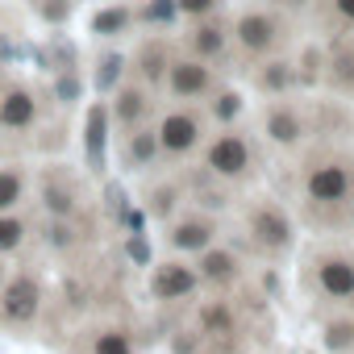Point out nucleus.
<instances>
[{
  "instance_id": "obj_26",
  "label": "nucleus",
  "mask_w": 354,
  "mask_h": 354,
  "mask_svg": "<svg viewBox=\"0 0 354 354\" xmlns=\"http://www.w3.org/2000/svg\"><path fill=\"white\" fill-rule=\"evenodd\" d=\"M26 234H30V225H26L21 217L0 213V254H13V250L26 242Z\"/></svg>"
},
{
  "instance_id": "obj_34",
  "label": "nucleus",
  "mask_w": 354,
  "mask_h": 354,
  "mask_svg": "<svg viewBox=\"0 0 354 354\" xmlns=\"http://www.w3.org/2000/svg\"><path fill=\"white\" fill-rule=\"evenodd\" d=\"M267 5H275V9H283V13H304V9H313V0H267Z\"/></svg>"
},
{
  "instance_id": "obj_3",
  "label": "nucleus",
  "mask_w": 354,
  "mask_h": 354,
  "mask_svg": "<svg viewBox=\"0 0 354 354\" xmlns=\"http://www.w3.org/2000/svg\"><path fill=\"white\" fill-rule=\"evenodd\" d=\"M221 84V67L217 63H205L196 55H175L171 67H167V80H162V96L171 104H205Z\"/></svg>"
},
{
  "instance_id": "obj_18",
  "label": "nucleus",
  "mask_w": 354,
  "mask_h": 354,
  "mask_svg": "<svg viewBox=\"0 0 354 354\" xmlns=\"http://www.w3.org/2000/svg\"><path fill=\"white\" fill-rule=\"evenodd\" d=\"M109 104H92L88 109V125H84V150H88V171H104V142H109Z\"/></svg>"
},
{
  "instance_id": "obj_22",
  "label": "nucleus",
  "mask_w": 354,
  "mask_h": 354,
  "mask_svg": "<svg viewBox=\"0 0 354 354\" xmlns=\"http://www.w3.org/2000/svg\"><path fill=\"white\" fill-rule=\"evenodd\" d=\"M325 80L337 88V92H354V46L350 42H337L325 59Z\"/></svg>"
},
{
  "instance_id": "obj_36",
  "label": "nucleus",
  "mask_w": 354,
  "mask_h": 354,
  "mask_svg": "<svg viewBox=\"0 0 354 354\" xmlns=\"http://www.w3.org/2000/svg\"><path fill=\"white\" fill-rule=\"evenodd\" d=\"M129 259H138V263H146V259H150V250H146V242H142L138 234L129 238Z\"/></svg>"
},
{
  "instance_id": "obj_30",
  "label": "nucleus",
  "mask_w": 354,
  "mask_h": 354,
  "mask_svg": "<svg viewBox=\"0 0 354 354\" xmlns=\"http://www.w3.org/2000/svg\"><path fill=\"white\" fill-rule=\"evenodd\" d=\"M213 13H225V0H180V17L184 21L213 17Z\"/></svg>"
},
{
  "instance_id": "obj_19",
  "label": "nucleus",
  "mask_w": 354,
  "mask_h": 354,
  "mask_svg": "<svg viewBox=\"0 0 354 354\" xmlns=\"http://www.w3.org/2000/svg\"><path fill=\"white\" fill-rule=\"evenodd\" d=\"M196 259H201V263H196V267H201V279H209V283H234V279L242 275V263H238V254H234L230 246H217V242H213V246L201 250Z\"/></svg>"
},
{
  "instance_id": "obj_35",
  "label": "nucleus",
  "mask_w": 354,
  "mask_h": 354,
  "mask_svg": "<svg viewBox=\"0 0 354 354\" xmlns=\"http://www.w3.org/2000/svg\"><path fill=\"white\" fill-rule=\"evenodd\" d=\"M121 221H125V230H129V234H142V221H146V217H142V213H133V209H125V213H121Z\"/></svg>"
},
{
  "instance_id": "obj_6",
  "label": "nucleus",
  "mask_w": 354,
  "mask_h": 354,
  "mask_svg": "<svg viewBox=\"0 0 354 354\" xmlns=\"http://www.w3.org/2000/svg\"><path fill=\"white\" fill-rule=\"evenodd\" d=\"M180 50L196 55L205 63H225V55H230V13H213V17L188 21L184 34H180Z\"/></svg>"
},
{
  "instance_id": "obj_10",
  "label": "nucleus",
  "mask_w": 354,
  "mask_h": 354,
  "mask_svg": "<svg viewBox=\"0 0 354 354\" xmlns=\"http://www.w3.org/2000/svg\"><path fill=\"white\" fill-rule=\"evenodd\" d=\"M263 133H267V142H271V146L292 150V146H300V142H304L308 121H304L300 104H292L288 96H275V100H267V104H263Z\"/></svg>"
},
{
  "instance_id": "obj_1",
  "label": "nucleus",
  "mask_w": 354,
  "mask_h": 354,
  "mask_svg": "<svg viewBox=\"0 0 354 354\" xmlns=\"http://www.w3.org/2000/svg\"><path fill=\"white\" fill-rule=\"evenodd\" d=\"M292 42V21L275 5H246L230 17V50L246 63L283 55Z\"/></svg>"
},
{
  "instance_id": "obj_25",
  "label": "nucleus",
  "mask_w": 354,
  "mask_h": 354,
  "mask_svg": "<svg viewBox=\"0 0 354 354\" xmlns=\"http://www.w3.org/2000/svg\"><path fill=\"white\" fill-rule=\"evenodd\" d=\"M125 55H117V50H109V55H100L96 59V88L100 92H113L117 84H121V75H125Z\"/></svg>"
},
{
  "instance_id": "obj_31",
  "label": "nucleus",
  "mask_w": 354,
  "mask_h": 354,
  "mask_svg": "<svg viewBox=\"0 0 354 354\" xmlns=\"http://www.w3.org/2000/svg\"><path fill=\"white\" fill-rule=\"evenodd\" d=\"M96 354H133V346H129V337H125V333L109 329V333H100V337H96Z\"/></svg>"
},
{
  "instance_id": "obj_12",
  "label": "nucleus",
  "mask_w": 354,
  "mask_h": 354,
  "mask_svg": "<svg viewBox=\"0 0 354 354\" xmlns=\"http://www.w3.org/2000/svg\"><path fill=\"white\" fill-rule=\"evenodd\" d=\"M42 308V288L34 275H13L0 283V313H5L13 325H30Z\"/></svg>"
},
{
  "instance_id": "obj_33",
  "label": "nucleus",
  "mask_w": 354,
  "mask_h": 354,
  "mask_svg": "<svg viewBox=\"0 0 354 354\" xmlns=\"http://www.w3.org/2000/svg\"><path fill=\"white\" fill-rule=\"evenodd\" d=\"M59 96H63V100L71 104V100L80 96V80H75V75H67V80H59Z\"/></svg>"
},
{
  "instance_id": "obj_38",
  "label": "nucleus",
  "mask_w": 354,
  "mask_h": 354,
  "mask_svg": "<svg viewBox=\"0 0 354 354\" xmlns=\"http://www.w3.org/2000/svg\"><path fill=\"white\" fill-rule=\"evenodd\" d=\"M5 275H9V267H5V254H0V283H5Z\"/></svg>"
},
{
  "instance_id": "obj_7",
  "label": "nucleus",
  "mask_w": 354,
  "mask_h": 354,
  "mask_svg": "<svg viewBox=\"0 0 354 354\" xmlns=\"http://www.w3.org/2000/svg\"><path fill=\"white\" fill-rule=\"evenodd\" d=\"M354 192V167L346 158H321L304 175V196L313 205H342Z\"/></svg>"
},
{
  "instance_id": "obj_27",
  "label": "nucleus",
  "mask_w": 354,
  "mask_h": 354,
  "mask_svg": "<svg viewBox=\"0 0 354 354\" xmlns=\"http://www.w3.org/2000/svg\"><path fill=\"white\" fill-rule=\"evenodd\" d=\"M175 209H180V188L175 184H158L150 188V217H175Z\"/></svg>"
},
{
  "instance_id": "obj_21",
  "label": "nucleus",
  "mask_w": 354,
  "mask_h": 354,
  "mask_svg": "<svg viewBox=\"0 0 354 354\" xmlns=\"http://www.w3.org/2000/svg\"><path fill=\"white\" fill-rule=\"evenodd\" d=\"M242 113H246V96L238 88H230V84H217V92L205 100V117L217 121V125H234Z\"/></svg>"
},
{
  "instance_id": "obj_2",
  "label": "nucleus",
  "mask_w": 354,
  "mask_h": 354,
  "mask_svg": "<svg viewBox=\"0 0 354 354\" xmlns=\"http://www.w3.org/2000/svg\"><path fill=\"white\" fill-rule=\"evenodd\" d=\"M154 138H158L162 158H188L192 150L205 146V138H209V117H205L201 104H167V109L154 117Z\"/></svg>"
},
{
  "instance_id": "obj_4",
  "label": "nucleus",
  "mask_w": 354,
  "mask_h": 354,
  "mask_svg": "<svg viewBox=\"0 0 354 354\" xmlns=\"http://www.w3.org/2000/svg\"><path fill=\"white\" fill-rule=\"evenodd\" d=\"M205 171L221 184H242L246 175L254 171V146L242 129L221 125V133L205 138Z\"/></svg>"
},
{
  "instance_id": "obj_5",
  "label": "nucleus",
  "mask_w": 354,
  "mask_h": 354,
  "mask_svg": "<svg viewBox=\"0 0 354 354\" xmlns=\"http://www.w3.org/2000/svg\"><path fill=\"white\" fill-rule=\"evenodd\" d=\"M175 55H180V42H171L162 30H154V34H146V38L133 46V55H129V75H133L138 84L154 88V92H162L167 67H171Z\"/></svg>"
},
{
  "instance_id": "obj_37",
  "label": "nucleus",
  "mask_w": 354,
  "mask_h": 354,
  "mask_svg": "<svg viewBox=\"0 0 354 354\" xmlns=\"http://www.w3.org/2000/svg\"><path fill=\"white\" fill-rule=\"evenodd\" d=\"M346 333H350L346 325H337V329H329V346H346Z\"/></svg>"
},
{
  "instance_id": "obj_15",
  "label": "nucleus",
  "mask_w": 354,
  "mask_h": 354,
  "mask_svg": "<svg viewBox=\"0 0 354 354\" xmlns=\"http://www.w3.org/2000/svg\"><path fill=\"white\" fill-rule=\"evenodd\" d=\"M167 242H171V250H180V254H201V250H209L217 242V225H213V217L192 213V217H184V221L171 225Z\"/></svg>"
},
{
  "instance_id": "obj_14",
  "label": "nucleus",
  "mask_w": 354,
  "mask_h": 354,
  "mask_svg": "<svg viewBox=\"0 0 354 354\" xmlns=\"http://www.w3.org/2000/svg\"><path fill=\"white\" fill-rule=\"evenodd\" d=\"M196 288H201V271L188 267V263H162V267H154V275H150L154 300H184V296H192Z\"/></svg>"
},
{
  "instance_id": "obj_8",
  "label": "nucleus",
  "mask_w": 354,
  "mask_h": 354,
  "mask_svg": "<svg viewBox=\"0 0 354 354\" xmlns=\"http://www.w3.org/2000/svg\"><path fill=\"white\" fill-rule=\"evenodd\" d=\"M154 88H146V84H138L133 75L129 80H121L117 88H113V100H109V121L125 133V129H138V125H150V117H154Z\"/></svg>"
},
{
  "instance_id": "obj_13",
  "label": "nucleus",
  "mask_w": 354,
  "mask_h": 354,
  "mask_svg": "<svg viewBox=\"0 0 354 354\" xmlns=\"http://www.w3.org/2000/svg\"><path fill=\"white\" fill-rule=\"evenodd\" d=\"M250 84H254V92H263L267 100H275V96H288V92L300 84V71H296V63H292L288 55H271V59L250 63Z\"/></svg>"
},
{
  "instance_id": "obj_40",
  "label": "nucleus",
  "mask_w": 354,
  "mask_h": 354,
  "mask_svg": "<svg viewBox=\"0 0 354 354\" xmlns=\"http://www.w3.org/2000/svg\"><path fill=\"white\" fill-rule=\"evenodd\" d=\"M34 5H42V0H34Z\"/></svg>"
},
{
  "instance_id": "obj_16",
  "label": "nucleus",
  "mask_w": 354,
  "mask_h": 354,
  "mask_svg": "<svg viewBox=\"0 0 354 354\" xmlns=\"http://www.w3.org/2000/svg\"><path fill=\"white\" fill-rule=\"evenodd\" d=\"M158 158H162V150H158L154 125H138V129L121 133V167L125 171H150Z\"/></svg>"
},
{
  "instance_id": "obj_9",
  "label": "nucleus",
  "mask_w": 354,
  "mask_h": 354,
  "mask_svg": "<svg viewBox=\"0 0 354 354\" xmlns=\"http://www.w3.org/2000/svg\"><path fill=\"white\" fill-rule=\"evenodd\" d=\"M42 117V100L30 84L9 80L0 88V133H30Z\"/></svg>"
},
{
  "instance_id": "obj_17",
  "label": "nucleus",
  "mask_w": 354,
  "mask_h": 354,
  "mask_svg": "<svg viewBox=\"0 0 354 354\" xmlns=\"http://www.w3.org/2000/svg\"><path fill=\"white\" fill-rule=\"evenodd\" d=\"M317 288L329 300H354V259L346 254H325L317 263Z\"/></svg>"
},
{
  "instance_id": "obj_20",
  "label": "nucleus",
  "mask_w": 354,
  "mask_h": 354,
  "mask_svg": "<svg viewBox=\"0 0 354 354\" xmlns=\"http://www.w3.org/2000/svg\"><path fill=\"white\" fill-rule=\"evenodd\" d=\"M138 26V5H104L92 13V34L96 38H125Z\"/></svg>"
},
{
  "instance_id": "obj_24",
  "label": "nucleus",
  "mask_w": 354,
  "mask_h": 354,
  "mask_svg": "<svg viewBox=\"0 0 354 354\" xmlns=\"http://www.w3.org/2000/svg\"><path fill=\"white\" fill-rule=\"evenodd\" d=\"M313 9L321 13L325 26H333L342 34H354V0H313Z\"/></svg>"
},
{
  "instance_id": "obj_28",
  "label": "nucleus",
  "mask_w": 354,
  "mask_h": 354,
  "mask_svg": "<svg viewBox=\"0 0 354 354\" xmlns=\"http://www.w3.org/2000/svg\"><path fill=\"white\" fill-rule=\"evenodd\" d=\"M175 17H180V0H154V5H142L138 9V21L142 26H162V21H175Z\"/></svg>"
},
{
  "instance_id": "obj_39",
  "label": "nucleus",
  "mask_w": 354,
  "mask_h": 354,
  "mask_svg": "<svg viewBox=\"0 0 354 354\" xmlns=\"http://www.w3.org/2000/svg\"><path fill=\"white\" fill-rule=\"evenodd\" d=\"M5 84H9V80H5V75H0V88H5Z\"/></svg>"
},
{
  "instance_id": "obj_29",
  "label": "nucleus",
  "mask_w": 354,
  "mask_h": 354,
  "mask_svg": "<svg viewBox=\"0 0 354 354\" xmlns=\"http://www.w3.org/2000/svg\"><path fill=\"white\" fill-rule=\"evenodd\" d=\"M42 201H46V209H50L55 217H71V213H75V192H71V188L46 184V188H42Z\"/></svg>"
},
{
  "instance_id": "obj_32",
  "label": "nucleus",
  "mask_w": 354,
  "mask_h": 354,
  "mask_svg": "<svg viewBox=\"0 0 354 354\" xmlns=\"http://www.w3.org/2000/svg\"><path fill=\"white\" fill-rule=\"evenodd\" d=\"M71 242H75V230L67 225V217H59L50 225V246H71Z\"/></svg>"
},
{
  "instance_id": "obj_11",
  "label": "nucleus",
  "mask_w": 354,
  "mask_h": 354,
  "mask_svg": "<svg viewBox=\"0 0 354 354\" xmlns=\"http://www.w3.org/2000/svg\"><path fill=\"white\" fill-rule=\"evenodd\" d=\"M246 234H250V242L259 246V250H267V254H283V250H292V217L279 209V205H254L250 209V221H246Z\"/></svg>"
},
{
  "instance_id": "obj_23",
  "label": "nucleus",
  "mask_w": 354,
  "mask_h": 354,
  "mask_svg": "<svg viewBox=\"0 0 354 354\" xmlns=\"http://www.w3.org/2000/svg\"><path fill=\"white\" fill-rule=\"evenodd\" d=\"M26 188H30L26 171H17V167H0V213H13V209L26 201Z\"/></svg>"
}]
</instances>
